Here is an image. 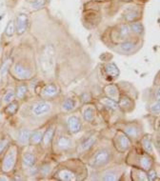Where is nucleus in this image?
<instances>
[{
    "label": "nucleus",
    "mask_w": 160,
    "mask_h": 181,
    "mask_svg": "<svg viewBox=\"0 0 160 181\" xmlns=\"http://www.w3.org/2000/svg\"><path fill=\"white\" fill-rule=\"evenodd\" d=\"M125 132H126V134L131 136V137L136 138L138 136V134H139V130L135 126L130 125V126H127L125 128Z\"/></svg>",
    "instance_id": "obj_14"
},
{
    "label": "nucleus",
    "mask_w": 160,
    "mask_h": 181,
    "mask_svg": "<svg viewBox=\"0 0 160 181\" xmlns=\"http://www.w3.org/2000/svg\"><path fill=\"white\" fill-rule=\"evenodd\" d=\"M57 92H57L56 86L53 85V84H50V85H47L42 90V95L45 96V97H51V96H54Z\"/></svg>",
    "instance_id": "obj_7"
},
{
    "label": "nucleus",
    "mask_w": 160,
    "mask_h": 181,
    "mask_svg": "<svg viewBox=\"0 0 160 181\" xmlns=\"http://www.w3.org/2000/svg\"><path fill=\"white\" fill-rule=\"evenodd\" d=\"M120 34H121L122 36H125L129 34V27L126 25H122L121 29H120Z\"/></svg>",
    "instance_id": "obj_35"
},
{
    "label": "nucleus",
    "mask_w": 160,
    "mask_h": 181,
    "mask_svg": "<svg viewBox=\"0 0 160 181\" xmlns=\"http://www.w3.org/2000/svg\"><path fill=\"white\" fill-rule=\"evenodd\" d=\"M14 98V92H8L7 94H5V96H4L3 98V101L5 103H11V101H13V99Z\"/></svg>",
    "instance_id": "obj_33"
},
{
    "label": "nucleus",
    "mask_w": 160,
    "mask_h": 181,
    "mask_svg": "<svg viewBox=\"0 0 160 181\" xmlns=\"http://www.w3.org/2000/svg\"><path fill=\"white\" fill-rule=\"evenodd\" d=\"M105 70L106 72L110 76H113V77H116L119 74V71L117 69V67L114 65V63H110V64H107L106 67H105Z\"/></svg>",
    "instance_id": "obj_10"
},
{
    "label": "nucleus",
    "mask_w": 160,
    "mask_h": 181,
    "mask_svg": "<svg viewBox=\"0 0 160 181\" xmlns=\"http://www.w3.org/2000/svg\"><path fill=\"white\" fill-rule=\"evenodd\" d=\"M151 110L153 112H154V114H158L159 112V101H157L154 105H153V107L151 108Z\"/></svg>",
    "instance_id": "obj_36"
},
{
    "label": "nucleus",
    "mask_w": 160,
    "mask_h": 181,
    "mask_svg": "<svg viewBox=\"0 0 160 181\" xmlns=\"http://www.w3.org/2000/svg\"><path fill=\"white\" fill-rule=\"evenodd\" d=\"M138 16H139V14L137 13V11H130V13H128L126 14L125 18L128 20V21H134V20L136 19Z\"/></svg>",
    "instance_id": "obj_32"
},
{
    "label": "nucleus",
    "mask_w": 160,
    "mask_h": 181,
    "mask_svg": "<svg viewBox=\"0 0 160 181\" xmlns=\"http://www.w3.org/2000/svg\"><path fill=\"white\" fill-rule=\"evenodd\" d=\"M157 177V175H156V172H155V171L154 170H151L149 172V175H148V179L151 180V181H154L155 180Z\"/></svg>",
    "instance_id": "obj_34"
},
{
    "label": "nucleus",
    "mask_w": 160,
    "mask_h": 181,
    "mask_svg": "<svg viewBox=\"0 0 160 181\" xmlns=\"http://www.w3.org/2000/svg\"><path fill=\"white\" fill-rule=\"evenodd\" d=\"M106 94H108V96H109V98L113 99V100H118L119 98V92H118V90L117 88L114 86V85H109L106 87Z\"/></svg>",
    "instance_id": "obj_8"
},
{
    "label": "nucleus",
    "mask_w": 160,
    "mask_h": 181,
    "mask_svg": "<svg viewBox=\"0 0 160 181\" xmlns=\"http://www.w3.org/2000/svg\"><path fill=\"white\" fill-rule=\"evenodd\" d=\"M27 86L25 85H20L17 87L16 89V94H15V95H16V97L19 98V99H22L24 96H25V94H27Z\"/></svg>",
    "instance_id": "obj_23"
},
{
    "label": "nucleus",
    "mask_w": 160,
    "mask_h": 181,
    "mask_svg": "<svg viewBox=\"0 0 160 181\" xmlns=\"http://www.w3.org/2000/svg\"><path fill=\"white\" fill-rule=\"evenodd\" d=\"M0 180H8V178H6V177H1V178H0Z\"/></svg>",
    "instance_id": "obj_38"
},
{
    "label": "nucleus",
    "mask_w": 160,
    "mask_h": 181,
    "mask_svg": "<svg viewBox=\"0 0 160 181\" xmlns=\"http://www.w3.org/2000/svg\"><path fill=\"white\" fill-rule=\"evenodd\" d=\"M6 144H7V140H5V141H4V140H3L2 142H0V152H2V150L4 149V147H5V145H6Z\"/></svg>",
    "instance_id": "obj_37"
},
{
    "label": "nucleus",
    "mask_w": 160,
    "mask_h": 181,
    "mask_svg": "<svg viewBox=\"0 0 160 181\" xmlns=\"http://www.w3.org/2000/svg\"><path fill=\"white\" fill-rule=\"evenodd\" d=\"M42 137H43V134L41 132H34L33 134H31V137H30L31 143L34 145L38 144L42 140Z\"/></svg>",
    "instance_id": "obj_20"
},
{
    "label": "nucleus",
    "mask_w": 160,
    "mask_h": 181,
    "mask_svg": "<svg viewBox=\"0 0 160 181\" xmlns=\"http://www.w3.org/2000/svg\"><path fill=\"white\" fill-rule=\"evenodd\" d=\"M14 30H15V24L14 21H10L8 26L6 28V34L8 36H11L14 33Z\"/></svg>",
    "instance_id": "obj_28"
},
{
    "label": "nucleus",
    "mask_w": 160,
    "mask_h": 181,
    "mask_svg": "<svg viewBox=\"0 0 160 181\" xmlns=\"http://www.w3.org/2000/svg\"><path fill=\"white\" fill-rule=\"evenodd\" d=\"M50 111H51V105L45 101L35 103L33 107V112H34V114L36 116L44 115V114H48Z\"/></svg>",
    "instance_id": "obj_3"
},
{
    "label": "nucleus",
    "mask_w": 160,
    "mask_h": 181,
    "mask_svg": "<svg viewBox=\"0 0 160 181\" xmlns=\"http://www.w3.org/2000/svg\"><path fill=\"white\" fill-rule=\"evenodd\" d=\"M17 110V104L16 103H11L10 104L9 106H8L6 108V112L7 114H14L15 112H16Z\"/></svg>",
    "instance_id": "obj_31"
},
{
    "label": "nucleus",
    "mask_w": 160,
    "mask_h": 181,
    "mask_svg": "<svg viewBox=\"0 0 160 181\" xmlns=\"http://www.w3.org/2000/svg\"><path fill=\"white\" fill-rule=\"evenodd\" d=\"M100 102H101L103 105H105L106 107L113 109V110H116V109L118 108L117 103L111 98H102L101 100H100Z\"/></svg>",
    "instance_id": "obj_16"
},
{
    "label": "nucleus",
    "mask_w": 160,
    "mask_h": 181,
    "mask_svg": "<svg viewBox=\"0 0 160 181\" xmlns=\"http://www.w3.org/2000/svg\"><path fill=\"white\" fill-rule=\"evenodd\" d=\"M74 102L73 99L68 98L65 101L62 103V110L65 112H70L71 110H74Z\"/></svg>",
    "instance_id": "obj_19"
},
{
    "label": "nucleus",
    "mask_w": 160,
    "mask_h": 181,
    "mask_svg": "<svg viewBox=\"0 0 160 181\" xmlns=\"http://www.w3.org/2000/svg\"><path fill=\"white\" fill-rule=\"evenodd\" d=\"M110 152L107 150H101L95 154L94 157V164L95 166H103L110 160Z\"/></svg>",
    "instance_id": "obj_2"
},
{
    "label": "nucleus",
    "mask_w": 160,
    "mask_h": 181,
    "mask_svg": "<svg viewBox=\"0 0 160 181\" xmlns=\"http://www.w3.org/2000/svg\"><path fill=\"white\" fill-rule=\"evenodd\" d=\"M119 105H120V107H121V108L126 109L128 107L131 106V101L128 97H126V96H122L121 99H120Z\"/></svg>",
    "instance_id": "obj_27"
},
{
    "label": "nucleus",
    "mask_w": 160,
    "mask_h": 181,
    "mask_svg": "<svg viewBox=\"0 0 160 181\" xmlns=\"http://www.w3.org/2000/svg\"><path fill=\"white\" fill-rule=\"evenodd\" d=\"M15 157H16V151L15 149L13 148L9 151L7 155L4 158L3 161V170L5 172H9L11 169H13L14 162H15Z\"/></svg>",
    "instance_id": "obj_1"
},
{
    "label": "nucleus",
    "mask_w": 160,
    "mask_h": 181,
    "mask_svg": "<svg viewBox=\"0 0 160 181\" xmlns=\"http://www.w3.org/2000/svg\"><path fill=\"white\" fill-rule=\"evenodd\" d=\"M84 118H85L86 121L88 122H91L94 118V109L91 108V107H89L87 108L85 112H84Z\"/></svg>",
    "instance_id": "obj_17"
},
{
    "label": "nucleus",
    "mask_w": 160,
    "mask_h": 181,
    "mask_svg": "<svg viewBox=\"0 0 160 181\" xmlns=\"http://www.w3.org/2000/svg\"><path fill=\"white\" fill-rule=\"evenodd\" d=\"M142 144H143V148L145 149V151L148 152H153V144H151L150 136H146L142 139Z\"/></svg>",
    "instance_id": "obj_21"
},
{
    "label": "nucleus",
    "mask_w": 160,
    "mask_h": 181,
    "mask_svg": "<svg viewBox=\"0 0 160 181\" xmlns=\"http://www.w3.org/2000/svg\"><path fill=\"white\" fill-rule=\"evenodd\" d=\"M35 162V157L33 154L31 152H26L25 155H23V163L24 165H26L28 167H31Z\"/></svg>",
    "instance_id": "obj_12"
},
{
    "label": "nucleus",
    "mask_w": 160,
    "mask_h": 181,
    "mask_svg": "<svg viewBox=\"0 0 160 181\" xmlns=\"http://www.w3.org/2000/svg\"><path fill=\"white\" fill-rule=\"evenodd\" d=\"M47 0H35V1L31 4V8L34 10H39L45 6Z\"/></svg>",
    "instance_id": "obj_29"
},
{
    "label": "nucleus",
    "mask_w": 160,
    "mask_h": 181,
    "mask_svg": "<svg viewBox=\"0 0 160 181\" xmlns=\"http://www.w3.org/2000/svg\"><path fill=\"white\" fill-rule=\"evenodd\" d=\"M14 72L18 78L21 79H27L31 77V71L27 69L26 67L22 66L21 64H16L14 67Z\"/></svg>",
    "instance_id": "obj_4"
},
{
    "label": "nucleus",
    "mask_w": 160,
    "mask_h": 181,
    "mask_svg": "<svg viewBox=\"0 0 160 181\" xmlns=\"http://www.w3.org/2000/svg\"><path fill=\"white\" fill-rule=\"evenodd\" d=\"M94 142H95V137H94V136H91V137L88 138L85 142H83V144H82V149H83L84 151L89 150V149L94 144Z\"/></svg>",
    "instance_id": "obj_25"
},
{
    "label": "nucleus",
    "mask_w": 160,
    "mask_h": 181,
    "mask_svg": "<svg viewBox=\"0 0 160 181\" xmlns=\"http://www.w3.org/2000/svg\"><path fill=\"white\" fill-rule=\"evenodd\" d=\"M54 134V130L53 127H51V128L48 129L47 132H45V134H44L43 137H42L44 143H45V145H48V144L51 142V140L53 139Z\"/></svg>",
    "instance_id": "obj_18"
},
{
    "label": "nucleus",
    "mask_w": 160,
    "mask_h": 181,
    "mask_svg": "<svg viewBox=\"0 0 160 181\" xmlns=\"http://www.w3.org/2000/svg\"><path fill=\"white\" fill-rule=\"evenodd\" d=\"M140 165H141V167L144 169V170H148V169H150L151 165V158H149L148 156H142V157L140 158Z\"/></svg>",
    "instance_id": "obj_22"
},
{
    "label": "nucleus",
    "mask_w": 160,
    "mask_h": 181,
    "mask_svg": "<svg viewBox=\"0 0 160 181\" xmlns=\"http://www.w3.org/2000/svg\"><path fill=\"white\" fill-rule=\"evenodd\" d=\"M31 132L29 130H21L18 135V140L21 144H26L30 140Z\"/></svg>",
    "instance_id": "obj_11"
},
{
    "label": "nucleus",
    "mask_w": 160,
    "mask_h": 181,
    "mask_svg": "<svg viewBox=\"0 0 160 181\" xmlns=\"http://www.w3.org/2000/svg\"><path fill=\"white\" fill-rule=\"evenodd\" d=\"M120 48H121V50L123 52H125V53H130V52H131L134 50V44L131 43V42H124L121 44V46H120Z\"/></svg>",
    "instance_id": "obj_24"
},
{
    "label": "nucleus",
    "mask_w": 160,
    "mask_h": 181,
    "mask_svg": "<svg viewBox=\"0 0 160 181\" xmlns=\"http://www.w3.org/2000/svg\"><path fill=\"white\" fill-rule=\"evenodd\" d=\"M118 144H119V146L123 149V150H127V149L130 147L131 142H130L129 138H128L126 135L120 134L118 136Z\"/></svg>",
    "instance_id": "obj_15"
},
{
    "label": "nucleus",
    "mask_w": 160,
    "mask_h": 181,
    "mask_svg": "<svg viewBox=\"0 0 160 181\" xmlns=\"http://www.w3.org/2000/svg\"><path fill=\"white\" fill-rule=\"evenodd\" d=\"M58 176L60 179L66 180V181H71L74 179V175L71 172L68 170H62L58 172Z\"/></svg>",
    "instance_id": "obj_13"
},
{
    "label": "nucleus",
    "mask_w": 160,
    "mask_h": 181,
    "mask_svg": "<svg viewBox=\"0 0 160 181\" xmlns=\"http://www.w3.org/2000/svg\"><path fill=\"white\" fill-rule=\"evenodd\" d=\"M103 179L104 180H108V181H114V180H116L117 177H116V174H115L114 172H111V171H109V172H107L105 175H104L103 176Z\"/></svg>",
    "instance_id": "obj_30"
},
{
    "label": "nucleus",
    "mask_w": 160,
    "mask_h": 181,
    "mask_svg": "<svg viewBox=\"0 0 160 181\" xmlns=\"http://www.w3.org/2000/svg\"><path fill=\"white\" fill-rule=\"evenodd\" d=\"M131 31H134V33L139 34L143 31V26L141 25V23H139V22L133 23L131 25Z\"/></svg>",
    "instance_id": "obj_26"
},
{
    "label": "nucleus",
    "mask_w": 160,
    "mask_h": 181,
    "mask_svg": "<svg viewBox=\"0 0 160 181\" xmlns=\"http://www.w3.org/2000/svg\"><path fill=\"white\" fill-rule=\"evenodd\" d=\"M28 27V17L25 14H19L16 20V31L18 34H22L26 31Z\"/></svg>",
    "instance_id": "obj_5"
},
{
    "label": "nucleus",
    "mask_w": 160,
    "mask_h": 181,
    "mask_svg": "<svg viewBox=\"0 0 160 181\" xmlns=\"http://www.w3.org/2000/svg\"><path fill=\"white\" fill-rule=\"evenodd\" d=\"M68 128L71 132L73 134H76L80 131L81 129V123H80V120L76 116H71V117L68 119Z\"/></svg>",
    "instance_id": "obj_6"
},
{
    "label": "nucleus",
    "mask_w": 160,
    "mask_h": 181,
    "mask_svg": "<svg viewBox=\"0 0 160 181\" xmlns=\"http://www.w3.org/2000/svg\"><path fill=\"white\" fill-rule=\"evenodd\" d=\"M57 146L61 150H68L71 147V140L67 136H61L57 140Z\"/></svg>",
    "instance_id": "obj_9"
}]
</instances>
